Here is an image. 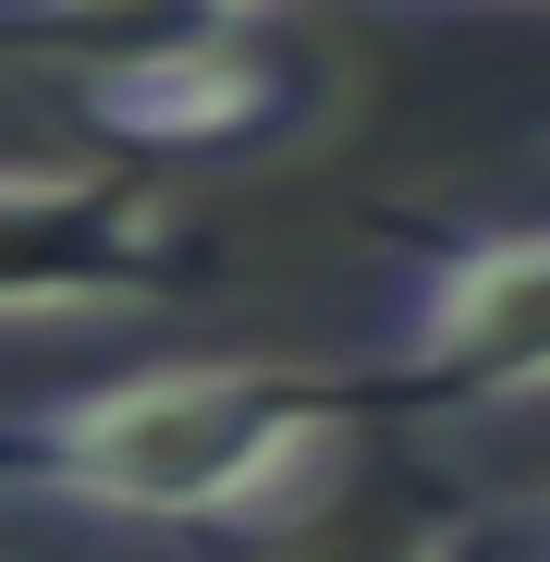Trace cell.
<instances>
[{"label":"cell","mask_w":550,"mask_h":562,"mask_svg":"<svg viewBox=\"0 0 550 562\" xmlns=\"http://www.w3.org/2000/svg\"><path fill=\"white\" fill-rule=\"evenodd\" d=\"M380 416V380L294 355L135 367L49 404H0V502H61L111 526H245Z\"/></svg>","instance_id":"6da1fadb"},{"label":"cell","mask_w":550,"mask_h":562,"mask_svg":"<svg viewBox=\"0 0 550 562\" xmlns=\"http://www.w3.org/2000/svg\"><path fill=\"white\" fill-rule=\"evenodd\" d=\"M269 0H0V37H99V49H135V37H209V25H245Z\"/></svg>","instance_id":"5b68a950"},{"label":"cell","mask_w":550,"mask_h":562,"mask_svg":"<svg viewBox=\"0 0 550 562\" xmlns=\"http://www.w3.org/2000/svg\"><path fill=\"white\" fill-rule=\"evenodd\" d=\"M209 294V245L159 196L147 159L13 171L0 159V318H99Z\"/></svg>","instance_id":"7a4b0ae2"},{"label":"cell","mask_w":550,"mask_h":562,"mask_svg":"<svg viewBox=\"0 0 550 562\" xmlns=\"http://www.w3.org/2000/svg\"><path fill=\"white\" fill-rule=\"evenodd\" d=\"M550 392V221L416 245L392 294L380 404H538Z\"/></svg>","instance_id":"3957f363"},{"label":"cell","mask_w":550,"mask_h":562,"mask_svg":"<svg viewBox=\"0 0 550 562\" xmlns=\"http://www.w3.org/2000/svg\"><path fill=\"white\" fill-rule=\"evenodd\" d=\"M74 111L99 123L123 159L171 171V159H245V147H269V135H294L306 86L269 61V49H245L233 25H209V37L99 49V74L74 86Z\"/></svg>","instance_id":"277c9868"},{"label":"cell","mask_w":550,"mask_h":562,"mask_svg":"<svg viewBox=\"0 0 550 562\" xmlns=\"http://www.w3.org/2000/svg\"><path fill=\"white\" fill-rule=\"evenodd\" d=\"M465 562H550V502H538V514H514V526H502V550H465Z\"/></svg>","instance_id":"8992f818"}]
</instances>
